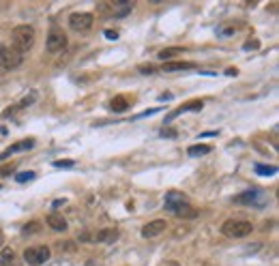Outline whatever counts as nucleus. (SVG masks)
Instances as JSON below:
<instances>
[{"label": "nucleus", "mask_w": 279, "mask_h": 266, "mask_svg": "<svg viewBox=\"0 0 279 266\" xmlns=\"http://www.w3.org/2000/svg\"><path fill=\"white\" fill-rule=\"evenodd\" d=\"M50 258H52V251H50V247H45V245L28 247L24 251V260H26V264H30V266H41V264L48 262Z\"/></svg>", "instance_id": "3"}, {"label": "nucleus", "mask_w": 279, "mask_h": 266, "mask_svg": "<svg viewBox=\"0 0 279 266\" xmlns=\"http://www.w3.org/2000/svg\"><path fill=\"white\" fill-rule=\"evenodd\" d=\"M129 97H125V95H118V97H114L110 101V107L114 112H127L129 110Z\"/></svg>", "instance_id": "15"}, {"label": "nucleus", "mask_w": 279, "mask_h": 266, "mask_svg": "<svg viewBox=\"0 0 279 266\" xmlns=\"http://www.w3.org/2000/svg\"><path fill=\"white\" fill-rule=\"evenodd\" d=\"M180 52H185L183 48H166V49H161V52H159L157 56L161 60H166V62H172V58H176V56H178Z\"/></svg>", "instance_id": "16"}, {"label": "nucleus", "mask_w": 279, "mask_h": 266, "mask_svg": "<svg viewBox=\"0 0 279 266\" xmlns=\"http://www.w3.org/2000/svg\"><path fill=\"white\" fill-rule=\"evenodd\" d=\"M105 37L110 39V41H116V39H118V32H116V30H105Z\"/></svg>", "instance_id": "26"}, {"label": "nucleus", "mask_w": 279, "mask_h": 266, "mask_svg": "<svg viewBox=\"0 0 279 266\" xmlns=\"http://www.w3.org/2000/svg\"><path fill=\"white\" fill-rule=\"evenodd\" d=\"M174 215L176 217H183V219H193V217H198V211L189 204V202H185V204H180L178 208H176Z\"/></svg>", "instance_id": "14"}, {"label": "nucleus", "mask_w": 279, "mask_h": 266, "mask_svg": "<svg viewBox=\"0 0 279 266\" xmlns=\"http://www.w3.org/2000/svg\"><path fill=\"white\" fill-rule=\"evenodd\" d=\"M0 266H15V251L13 249H2L0 253Z\"/></svg>", "instance_id": "17"}, {"label": "nucleus", "mask_w": 279, "mask_h": 266, "mask_svg": "<svg viewBox=\"0 0 279 266\" xmlns=\"http://www.w3.org/2000/svg\"><path fill=\"white\" fill-rule=\"evenodd\" d=\"M32 45H35V28L28 26V24H22V26H15L11 30V48L15 49L18 54L24 56L26 52H30Z\"/></svg>", "instance_id": "1"}, {"label": "nucleus", "mask_w": 279, "mask_h": 266, "mask_svg": "<svg viewBox=\"0 0 279 266\" xmlns=\"http://www.w3.org/2000/svg\"><path fill=\"white\" fill-rule=\"evenodd\" d=\"M252 230L254 225L249 221H243V219H228L221 223V234L228 239H245V236L252 234Z\"/></svg>", "instance_id": "2"}, {"label": "nucleus", "mask_w": 279, "mask_h": 266, "mask_svg": "<svg viewBox=\"0 0 279 266\" xmlns=\"http://www.w3.org/2000/svg\"><path fill=\"white\" fill-rule=\"evenodd\" d=\"M118 239V230H114V228H110V230H99L95 234V241L97 242H114Z\"/></svg>", "instance_id": "12"}, {"label": "nucleus", "mask_w": 279, "mask_h": 266, "mask_svg": "<svg viewBox=\"0 0 279 266\" xmlns=\"http://www.w3.org/2000/svg\"><path fill=\"white\" fill-rule=\"evenodd\" d=\"M56 168H73V161H54Z\"/></svg>", "instance_id": "25"}, {"label": "nucleus", "mask_w": 279, "mask_h": 266, "mask_svg": "<svg viewBox=\"0 0 279 266\" xmlns=\"http://www.w3.org/2000/svg\"><path fill=\"white\" fill-rule=\"evenodd\" d=\"M35 146V140H22V142H15L13 146H9L4 152H0V159H4V157L13 155V152H22V150H28Z\"/></svg>", "instance_id": "10"}, {"label": "nucleus", "mask_w": 279, "mask_h": 266, "mask_svg": "<svg viewBox=\"0 0 279 266\" xmlns=\"http://www.w3.org/2000/svg\"><path fill=\"white\" fill-rule=\"evenodd\" d=\"M193 110H202V101H191V103H187V105H183V107H178V110H174V112H172V116H170V118L183 114V112H193Z\"/></svg>", "instance_id": "19"}, {"label": "nucleus", "mask_w": 279, "mask_h": 266, "mask_svg": "<svg viewBox=\"0 0 279 266\" xmlns=\"http://www.w3.org/2000/svg\"><path fill=\"white\" fill-rule=\"evenodd\" d=\"M35 178V172H22V174H18V176H15V180H18V183H26V180H32Z\"/></svg>", "instance_id": "23"}, {"label": "nucleus", "mask_w": 279, "mask_h": 266, "mask_svg": "<svg viewBox=\"0 0 279 266\" xmlns=\"http://www.w3.org/2000/svg\"><path fill=\"white\" fill-rule=\"evenodd\" d=\"M255 172L262 174V176H275L277 168L275 166H262V163H258V166H255Z\"/></svg>", "instance_id": "21"}, {"label": "nucleus", "mask_w": 279, "mask_h": 266, "mask_svg": "<svg viewBox=\"0 0 279 266\" xmlns=\"http://www.w3.org/2000/svg\"><path fill=\"white\" fill-rule=\"evenodd\" d=\"M166 228H168L166 219H155V221L146 223L144 228H142V236H144V239H155V236H159Z\"/></svg>", "instance_id": "8"}, {"label": "nucleus", "mask_w": 279, "mask_h": 266, "mask_svg": "<svg viewBox=\"0 0 279 266\" xmlns=\"http://www.w3.org/2000/svg\"><path fill=\"white\" fill-rule=\"evenodd\" d=\"M24 62V56L15 52L11 45H0V65L2 69H18V67Z\"/></svg>", "instance_id": "4"}, {"label": "nucleus", "mask_w": 279, "mask_h": 266, "mask_svg": "<svg viewBox=\"0 0 279 266\" xmlns=\"http://www.w3.org/2000/svg\"><path fill=\"white\" fill-rule=\"evenodd\" d=\"M11 172H13V168H0V176H7V174H11Z\"/></svg>", "instance_id": "27"}, {"label": "nucleus", "mask_w": 279, "mask_h": 266, "mask_svg": "<svg viewBox=\"0 0 279 266\" xmlns=\"http://www.w3.org/2000/svg\"><path fill=\"white\" fill-rule=\"evenodd\" d=\"M187 152H189L191 157H202V155H208L210 152V146L208 144H196V146H189Z\"/></svg>", "instance_id": "18"}, {"label": "nucleus", "mask_w": 279, "mask_h": 266, "mask_svg": "<svg viewBox=\"0 0 279 266\" xmlns=\"http://www.w3.org/2000/svg\"><path fill=\"white\" fill-rule=\"evenodd\" d=\"M140 73H144V75H146V73H155V67H152V65H142Z\"/></svg>", "instance_id": "24"}, {"label": "nucleus", "mask_w": 279, "mask_h": 266, "mask_svg": "<svg viewBox=\"0 0 279 266\" xmlns=\"http://www.w3.org/2000/svg\"><path fill=\"white\" fill-rule=\"evenodd\" d=\"M32 101H35V93H32L30 97L22 99V101H20V105H15V107H9V110L4 112V114H15V112H18V110H22V107H26V105H32Z\"/></svg>", "instance_id": "20"}, {"label": "nucleus", "mask_w": 279, "mask_h": 266, "mask_svg": "<svg viewBox=\"0 0 279 266\" xmlns=\"http://www.w3.org/2000/svg\"><path fill=\"white\" fill-rule=\"evenodd\" d=\"M234 204H241V206H255L260 208L262 202H264V193H262L260 189H247L245 193H238L234 195Z\"/></svg>", "instance_id": "5"}, {"label": "nucleus", "mask_w": 279, "mask_h": 266, "mask_svg": "<svg viewBox=\"0 0 279 266\" xmlns=\"http://www.w3.org/2000/svg\"><path fill=\"white\" fill-rule=\"evenodd\" d=\"M0 245H2V232H0Z\"/></svg>", "instance_id": "28"}, {"label": "nucleus", "mask_w": 279, "mask_h": 266, "mask_svg": "<svg viewBox=\"0 0 279 266\" xmlns=\"http://www.w3.org/2000/svg\"><path fill=\"white\" fill-rule=\"evenodd\" d=\"M189 69H196V65H193V62H166V65H163V71H166V73L189 71Z\"/></svg>", "instance_id": "13"}, {"label": "nucleus", "mask_w": 279, "mask_h": 266, "mask_svg": "<svg viewBox=\"0 0 279 266\" xmlns=\"http://www.w3.org/2000/svg\"><path fill=\"white\" fill-rule=\"evenodd\" d=\"M48 225L52 228L54 232H65L67 228H69V223H67V219L62 217V215H58V213H52L48 217Z\"/></svg>", "instance_id": "11"}, {"label": "nucleus", "mask_w": 279, "mask_h": 266, "mask_svg": "<svg viewBox=\"0 0 279 266\" xmlns=\"http://www.w3.org/2000/svg\"><path fill=\"white\" fill-rule=\"evenodd\" d=\"M39 230H41L39 221H30V223H26L24 228H22V234H37Z\"/></svg>", "instance_id": "22"}, {"label": "nucleus", "mask_w": 279, "mask_h": 266, "mask_svg": "<svg viewBox=\"0 0 279 266\" xmlns=\"http://www.w3.org/2000/svg\"><path fill=\"white\" fill-rule=\"evenodd\" d=\"M187 202V197L183 193H178V191H168L166 193V200H163V208L170 213H174L176 208H178L180 204H185Z\"/></svg>", "instance_id": "9"}, {"label": "nucleus", "mask_w": 279, "mask_h": 266, "mask_svg": "<svg viewBox=\"0 0 279 266\" xmlns=\"http://www.w3.org/2000/svg\"><path fill=\"white\" fill-rule=\"evenodd\" d=\"M93 22H95V15L88 13V11H82V13H73L71 15L69 26H71V30H76V32H84V30H88V28L93 26Z\"/></svg>", "instance_id": "6"}, {"label": "nucleus", "mask_w": 279, "mask_h": 266, "mask_svg": "<svg viewBox=\"0 0 279 266\" xmlns=\"http://www.w3.org/2000/svg\"><path fill=\"white\" fill-rule=\"evenodd\" d=\"M67 48V35L62 30H52L48 35V52L50 54H58Z\"/></svg>", "instance_id": "7"}]
</instances>
